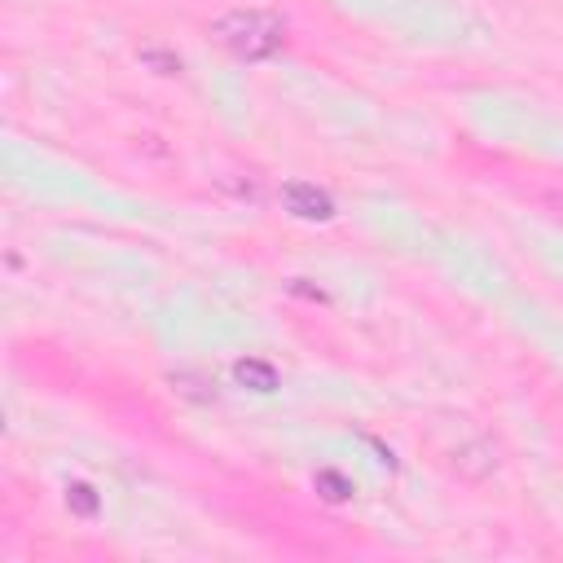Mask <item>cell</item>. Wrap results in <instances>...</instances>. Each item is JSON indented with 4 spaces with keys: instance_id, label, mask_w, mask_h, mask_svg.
<instances>
[{
    "instance_id": "cell-6",
    "label": "cell",
    "mask_w": 563,
    "mask_h": 563,
    "mask_svg": "<svg viewBox=\"0 0 563 563\" xmlns=\"http://www.w3.org/2000/svg\"><path fill=\"white\" fill-rule=\"evenodd\" d=\"M141 62L154 66L159 75H181V58H176V53H163V49H141Z\"/></svg>"
},
{
    "instance_id": "cell-2",
    "label": "cell",
    "mask_w": 563,
    "mask_h": 563,
    "mask_svg": "<svg viewBox=\"0 0 563 563\" xmlns=\"http://www.w3.org/2000/svg\"><path fill=\"white\" fill-rule=\"evenodd\" d=\"M282 203H286V212L300 216V220H330L335 216L330 194L317 190V185H308V181H286L282 185Z\"/></svg>"
},
{
    "instance_id": "cell-1",
    "label": "cell",
    "mask_w": 563,
    "mask_h": 563,
    "mask_svg": "<svg viewBox=\"0 0 563 563\" xmlns=\"http://www.w3.org/2000/svg\"><path fill=\"white\" fill-rule=\"evenodd\" d=\"M212 40L238 62H264L286 44V27L278 14H264V9H229L212 22Z\"/></svg>"
},
{
    "instance_id": "cell-5",
    "label": "cell",
    "mask_w": 563,
    "mask_h": 563,
    "mask_svg": "<svg viewBox=\"0 0 563 563\" xmlns=\"http://www.w3.org/2000/svg\"><path fill=\"white\" fill-rule=\"evenodd\" d=\"M66 506H71L80 520H93V515H97V493H93V484H66Z\"/></svg>"
},
{
    "instance_id": "cell-3",
    "label": "cell",
    "mask_w": 563,
    "mask_h": 563,
    "mask_svg": "<svg viewBox=\"0 0 563 563\" xmlns=\"http://www.w3.org/2000/svg\"><path fill=\"white\" fill-rule=\"evenodd\" d=\"M234 379L242 383V388H251V392H273L278 388V370H273L269 361H256V357H242L234 366Z\"/></svg>"
},
{
    "instance_id": "cell-4",
    "label": "cell",
    "mask_w": 563,
    "mask_h": 563,
    "mask_svg": "<svg viewBox=\"0 0 563 563\" xmlns=\"http://www.w3.org/2000/svg\"><path fill=\"white\" fill-rule=\"evenodd\" d=\"M313 484H317V493H322L326 502H348L352 498V480H344L339 471H317Z\"/></svg>"
}]
</instances>
